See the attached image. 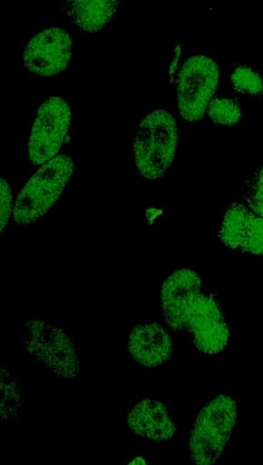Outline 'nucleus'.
I'll return each instance as SVG.
<instances>
[{
    "mask_svg": "<svg viewBox=\"0 0 263 465\" xmlns=\"http://www.w3.org/2000/svg\"><path fill=\"white\" fill-rule=\"evenodd\" d=\"M237 404L228 395H218L198 412L189 440L190 459L199 465L216 463L222 455L237 420Z\"/></svg>",
    "mask_w": 263,
    "mask_h": 465,
    "instance_id": "4",
    "label": "nucleus"
},
{
    "mask_svg": "<svg viewBox=\"0 0 263 465\" xmlns=\"http://www.w3.org/2000/svg\"><path fill=\"white\" fill-rule=\"evenodd\" d=\"M242 198L250 210L263 217V165L246 181Z\"/></svg>",
    "mask_w": 263,
    "mask_h": 465,
    "instance_id": "16",
    "label": "nucleus"
},
{
    "mask_svg": "<svg viewBox=\"0 0 263 465\" xmlns=\"http://www.w3.org/2000/svg\"><path fill=\"white\" fill-rule=\"evenodd\" d=\"M23 325L26 333L22 341L27 352L61 378L78 376L80 359L73 341L62 327L41 319H26Z\"/></svg>",
    "mask_w": 263,
    "mask_h": 465,
    "instance_id": "5",
    "label": "nucleus"
},
{
    "mask_svg": "<svg viewBox=\"0 0 263 465\" xmlns=\"http://www.w3.org/2000/svg\"><path fill=\"white\" fill-rule=\"evenodd\" d=\"M179 142L177 123L163 109L146 114L139 123L132 143L135 166L147 180L161 177L172 164Z\"/></svg>",
    "mask_w": 263,
    "mask_h": 465,
    "instance_id": "2",
    "label": "nucleus"
},
{
    "mask_svg": "<svg viewBox=\"0 0 263 465\" xmlns=\"http://www.w3.org/2000/svg\"><path fill=\"white\" fill-rule=\"evenodd\" d=\"M218 238L230 249L263 255V217L244 203H232L223 215Z\"/></svg>",
    "mask_w": 263,
    "mask_h": 465,
    "instance_id": "9",
    "label": "nucleus"
},
{
    "mask_svg": "<svg viewBox=\"0 0 263 465\" xmlns=\"http://www.w3.org/2000/svg\"><path fill=\"white\" fill-rule=\"evenodd\" d=\"M230 81L234 92L238 94L263 95V77L250 66L235 64L231 70Z\"/></svg>",
    "mask_w": 263,
    "mask_h": 465,
    "instance_id": "14",
    "label": "nucleus"
},
{
    "mask_svg": "<svg viewBox=\"0 0 263 465\" xmlns=\"http://www.w3.org/2000/svg\"><path fill=\"white\" fill-rule=\"evenodd\" d=\"M122 0H63L65 16L81 31L94 33L115 17Z\"/></svg>",
    "mask_w": 263,
    "mask_h": 465,
    "instance_id": "12",
    "label": "nucleus"
},
{
    "mask_svg": "<svg viewBox=\"0 0 263 465\" xmlns=\"http://www.w3.org/2000/svg\"><path fill=\"white\" fill-rule=\"evenodd\" d=\"M127 426L136 435L153 442L172 439L177 427L166 406L156 399H143L129 411Z\"/></svg>",
    "mask_w": 263,
    "mask_h": 465,
    "instance_id": "11",
    "label": "nucleus"
},
{
    "mask_svg": "<svg viewBox=\"0 0 263 465\" xmlns=\"http://www.w3.org/2000/svg\"><path fill=\"white\" fill-rule=\"evenodd\" d=\"M72 36L64 29L52 26L36 33L27 43L24 67L38 76H54L63 72L72 56Z\"/></svg>",
    "mask_w": 263,
    "mask_h": 465,
    "instance_id": "8",
    "label": "nucleus"
},
{
    "mask_svg": "<svg viewBox=\"0 0 263 465\" xmlns=\"http://www.w3.org/2000/svg\"><path fill=\"white\" fill-rule=\"evenodd\" d=\"M1 189V209H0V222H1V232L6 227L11 213L14 210L13 203V191L12 187L5 178H1L0 181Z\"/></svg>",
    "mask_w": 263,
    "mask_h": 465,
    "instance_id": "17",
    "label": "nucleus"
},
{
    "mask_svg": "<svg viewBox=\"0 0 263 465\" xmlns=\"http://www.w3.org/2000/svg\"><path fill=\"white\" fill-rule=\"evenodd\" d=\"M206 112L211 122L225 127L236 125L242 117L241 103L238 97H215L209 102Z\"/></svg>",
    "mask_w": 263,
    "mask_h": 465,
    "instance_id": "13",
    "label": "nucleus"
},
{
    "mask_svg": "<svg viewBox=\"0 0 263 465\" xmlns=\"http://www.w3.org/2000/svg\"><path fill=\"white\" fill-rule=\"evenodd\" d=\"M71 116L69 104L60 96H51L40 104L27 143L31 163L42 165L57 155L67 137Z\"/></svg>",
    "mask_w": 263,
    "mask_h": 465,
    "instance_id": "7",
    "label": "nucleus"
},
{
    "mask_svg": "<svg viewBox=\"0 0 263 465\" xmlns=\"http://www.w3.org/2000/svg\"><path fill=\"white\" fill-rule=\"evenodd\" d=\"M130 357L146 368L160 367L172 355V342L168 331L158 322L136 325L128 336Z\"/></svg>",
    "mask_w": 263,
    "mask_h": 465,
    "instance_id": "10",
    "label": "nucleus"
},
{
    "mask_svg": "<svg viewBox=\"0 0 263 465\" xmlns=\"http://www.w3.org/2000/svg\"><path fill=\"white\" fill-rule=\"evenodd\" d=\"M217 63L205 55L189 57L180 67L176 94L180 116L188 122L200 120L218 87Z\"/></svg>",
    "mask_w": 263,
    "mask_h": 465,
    "instance_id": "6",
    "label": "nucleus"
},
{
    "mask_svg": "<svg viewBox=\"0 0 263 465\" xmlns=\"http://www.w3.org/2000/svg\"><path fill=\"white\" fill-rule=\"evenodd\" d=\"M75 165L65 154L42 164L17 194L13 210L16 224L26 225L43 217L67 186Z\"/></svg>",
    "mask_w": 263,
    "mask_h": 465,
    "instance_id": "3",
    "label": "nucleus"
},
{
    "mask_svg": "<svg viewBox=\"0 0 263 465\" xmlns=\"http://www.w3.org/2000/svg\"><path fill=\"white\" fill-rule=\"evenodd\" d=\"M159 300L165 323L174 332H188L200 351L217 354L228 346L229 330L221 303L215 293L203 292L194 270L170 273L160 287Z\"/></svg>",
    "mask_w": 263,
    "mask_h": 465,
    "instance_id": "1",
    "label": "nucleus"
},
{
    "mask_svg": "<svg viewBox=\"0 0 263 465\" xmlns=\"http://www.w3.org/2000/svg\"><path fill=\"white\" fill-rule=\"evenodd\" d=\"M21 409V396L15 379L1 367V419L18 416Z\"/></svg>",
    "mask_w": 263,
    "mask_h": 465,
    "instance_id": "15",
    "label": "nucleus"
}]
</instances>
